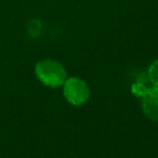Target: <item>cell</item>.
I'll return each mask as SVG.
<instances>
[{"label":"cell","mask_w":158,"mask_h":158,"mask_svg":"<svg viewBox=\"0 0 158 158\" xmlns=\"http://www.w3.org/2000/svg\"><path fill=\"white\" fill-rule=\"evenodd\" d=\"M35 73L44 85L51 88L63 86L66 78V70L62 64L53 60H42L36 64Z\"/></svg>","instance_id":"cell-1"},{"label":"cell","mask_w":158,"mask_h":158,"mask_svg":"<svg viewBox=\"0 0 158 158\" xmlns=\"http://www.w3.org/2000/svg\"><path fill=\"white\" fill-rule=\"evenodd\" d=\"M63 94L70 104L79 106L85 104L89 99L90 90L86 82L80 78H68L63 85Z\"/></svg>","instance_id":"cell-2"},{"label":"cell","mask_w":158,"mask_h":158,"mask_svg":"<svg viewBox=\"0 0 158 158\" xmlns=\"http://www.w3.org/2000/svg\"><path fill=\"white\" fill-rule=\"evenodd\" d=\"M142 110L147 118L158 121V87L142 98Z\"/></svg>","instance_id":"cell-3"},{"label":"cell","mask_w":158,"mask_h":158,"mask_svg":"<svg viewBox=\"0 0 158 158\" xmlns=\"http://www.w3.org/2000/svg\"><path fill=\"white\" fill-rule=\"evenodd\" d=\"M154 88H155V86H154L153 82L151 81V79L148 78L147 74H142L138 77L135 82L132 85L131 92L133 93L135 97L143 98L148 92H151Z\"/></svg>","instance_id":"cell-4"},{"label":"cell","mask_w":158,"mask_h":158,"mask_svg":"<svg viewBox=\"0 0 158 158\" xmlns=\"http://www.w3.org/2000/svg\"><path fill=\"white\" fill-rule=\"evenodd\" d=\"M147 76L155 87H158V59L149 66L147 70Z\"/></svg>","instance_id":"cell-5"},{"label":"cell","mask_w":158,"mask_h":158,"mask_svg":"<svg viewBox=\"0 0 158 158\" xmlns=\"http://www.w3.org/2000/svg\"><path fill=\"white\" fill-rule=\"evenodd\" d=\"M39 29H40V23L36 20L31 21V25H29V33H31V36L39 35Z\"/></svg>","instance_id":"cell-6"}]
</instances>
